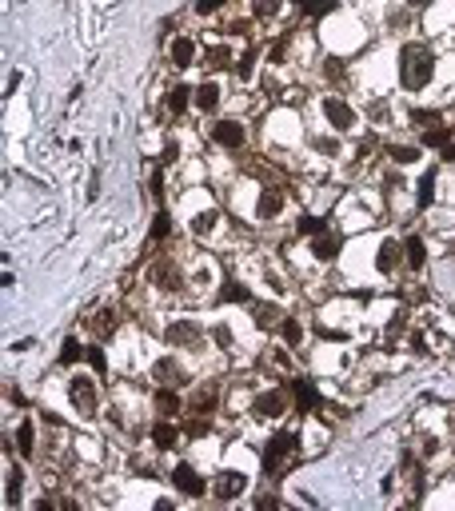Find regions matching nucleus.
I'll list each match as a JSON object with an SVG mask.
<instances>
[{
    "label": "nucleus",
    "instance_id": "f257e3e1",
    "mask_svg": "<svg viewBox=\"0 0 455 511\" xmlns=\"http://www.w3.org/2000/svg\"><path fill=\"white\" fill-rule=\"evenodd\" d=\"M432 72H435V60H432V52H428L423 45H404L399 48V84H404V88H411V92L428 88Z\"/></svg>",
    "mask_w": 455,
    "mask_h": 511
},
{
    "label": "nucleus",
    "instance_id": "f03ea898",
    "mask_svg": "<svg viewBox=\"0 0 455 511\" xmlns=\"http://www.w3.org/2000/svg\"><path fill=\"white\" fill-rule=\"evenodd\" d=\"M296 443L299 440L292 436V432H280V436L264 447V471H268V475H272V471H280V467H284V460H292V456H296Z\"/></svg>",
    "mask_w": 455,
    "mask_h": 511
},
{
    "label": "nucleus",
    "instance_id": "7ed1b4c3",
    "mask_svg": "<svg viewBox=\"0 0 455 511\" xmlns=\"http://www.w3.org/2000/svg\"><path fill=\"white\" fill-rule=\"evenodd\" d=\"M69 399H72V408H76L80 416H96V408H100L96 384H92V379H84V375H76V379L69 384Z\"/></svg>",
    "mask_w": 455,
    "mask_h": 511
},
{
    "label": "nucleus",
    "instance_id": "20e7f679",
    "mask_svg": "<svg viewBox=\"0 0 455 511\" xmlns=\"http://www.w3.org/2000/svg\"><path fill=\"white\" fill-rule=\"evenodd\" d=\"M164 340H168L172 348H196V344L204 340V327L196 324V320H176V324L164 327Z\"/></svg>",
    "mask_w": 455,
    "mask_h": 511
},
{
    "label": "nucleus",
    "instance_id": "39448f33",
    "mask_svg": "<svg viewBox=\"0 0 455 511\" xmlns=\"http://www.w3.org/2000/svg\"><path fill=\"white\" fill-rule=\"evenodd\" d=\"M323 116H328L332 128H340V132L356 128V112H352V104L340 100V96H323Z\"/></svg>",
    "mask_w": 455,
    "mask_h": 511
},
{
    "label": "nucleus",
    "instance_id": "423d86ee",
    "mask_svg": "<svg viewBox=\"0 0 455 511\" xmlns=\"http://www.w3.org/2000/svg\"><path fill=\"white\" fill-rule=\"evenodd\" d=\"M284 408H288V392H280V388H272V392H260L256 399H251V412H256L260 419L284 416Z\"/></svg>",
    "mask_w": 455,
    "mask_h": 511
},
{
    "label": "nucleus",
    "instance_id": "0eeeda50",
    "mask_svg": "<svg viewBox=\"0 0 455 511\" xmlns=\"http://www.w3.org/2000/svg\"><path fill=\"white\" fill-rule=\"evenodd\" d=\"M172 484L184 491V495H192V499H200L208 491V484L196 475V467H188V464H176V471H172Z\"/></svg>",
    "mask_w": 455,
    "mask_h": 511
},
{
    "label": "nucleus",
    "instance_id": "6e6552de",
    "mask_svg": "<svg viewBox=\"0 0 455 511\" xmlns=\"http://www.w3.org/2000/svg\"><path fill=\"white\" fill-rule=\"evenodd\" d=\"M244 488H248V475H244V471H220V475H216V484H212L216 499H236Z\"/></svg>",
    "mask_w": 455,
    "mask_h": 511
},
{
    "label": "nucleus",
    "instance_id": "1a4fd4ad",
    "mask_svg": "<svg viewBox=\"0 0 455 511\" xmlns=\"http://www.w3.org/2000/svg\"><path fill=\"white\" fill-rule=\"evenodd\" d=\"M340 248H343V240H340V232H332V228H323V232L312 240V256H316V260H336Z\"/></svg>",
    "mask_w": 455,
    "mask_h": 511
},
{
    "label": "nucleus",
    "instance_id": "9d476101",
    "mask_svg": "<svg viewBox=\"0 0 455 511\" xmlns=\"http://www.w3.org/2000/svg\"><path fill=\"white\" fill-rule=\"evenodd\" d=\"M292 395H296L299 412H312V408L323 403V399H319V388L312 384V379H296V384H292Z\"/></svg>",
    "mask_w": 455,
    "mask_h": 511
},
{
    "label": "nucleus",
    "instance_id": "9b49d317",
    "mask_svg": "<svg viewBox=\"0 0 455 511\" xmlns=\"http://www.w3.org/2000/svg\"><path fill=\"white\" fill-rule=\"evenodd\" d=\"M212 136H216V144H224V148H240V144H244V128H240L236 120H220V124L212 128Z\"/></svg>",
    "mask_w": 455,
    "mask_h": 511
},
{
    "label": "nucleus",
    "instance_id": "f8f14e48",
    "mask_svg": "<svg viewBox=\"0 0 455 511\" xmlns=\"http://www.w3.org/2000/svg\"><path fill=\"white\" fill-rule=\"evenodd\" d=\"M280 208H284V196H280L275 188H264L260 200H256V216H260V220H275Z\"/></svg>",
    "mask_w": 455,
    "mask_h": 511
},
{
    "label": "nucleus",
    "instance_id": "ddd939ff",
    "mask_svg": "<svg viewBox=\"0 0 455 511\" xmlns=\"http://www.w3.org/2000/svg\"><path fill=\"white\" fill-rule=\"evenodd\" d=\"M152 375H156L160 384H168V388H172V384H184V368L172 360V356L156 360V364H152Z\"/></svg>",
    "mask_w": 455,
    "mask_h": 511
},
{
    "label": "nucleus",
    "instance_id": "4468645a",
    "mask_svg": "<svg viewBox=\"0 0 455 511\" xmlns=\"http://www.w3.org/2000/svg\"><path fill=\"white\" fill-rule=\"evenodd\" d=\"M251 320H256V327L272 332V327L284 324V312H280V308H272V303H251Z\"/></svg>",
    "mask_w": 455,
    "mask_h": 511
},
{
    "label": "nucleus",
    "instance_id": "2eb2a0df",
    "mask_svg": "<svg viewBox=\"0 0 455 511\" xmlns=\"http://www.w3.org/2000/svg\"><path fill=\"white\" fill-rule=\"evenodd\" d=\"M404 260H408L411 272H419V268L428 264V244H423L419 236H408V244H404Z\"/></svg>",
    "mask_w": 455,
    "mask_h": 511
},
{
    "label": "nucleus",
    "instance_id": "dca6fc26",
    "mask_svg": "<svg viewBox=\"0 0 455 511\" xmlns=\"http://www.w3.org/2000/svg\"><path fill=\"white\" fill-rule=\"evenodd\" d=\"M168 52H172V64H176V68H188V64L196 60V45H192L188 36H176V40H172V48H168Z\"/></svg>",
    "mask_w": 455,
    "mask_h": 511
},
{
    "label": "nucleus",
    "instance_id": "f3484780",
    "mask_svg": "<svg viewBox=\"0 0 455 511\" xmlns=\"http://www.w3.org/2000/svg\"><path fill=\"white\" fill-rule=\"evenodd\" d=\"M180 408H184V403H180V395L172 392L168 384H164V388L156 392V412H160V416H180Z\"/></svg>",
    "mask_w": 455,
    "mask_h": 511
},
{
    "label": "nucleus",
    "instance_id": "a211bd4d",
    "mask_svg": "<svg viewBox=\"0 0 455 511\" xmlns=\"http://www.w3.org/2000/svg\"><path fill=\"white\" fill-rule=\"evenodd\" d=\"M196 108L200 112H216L220 108V84H200L196 88Z\"/></svg>",
    "mask_w": 455,
    "mask_h": 511
},
{
    "label": "nucleus",
    "instance_id": "6ab92c4d",
    "mask_svg": "<svg viewBox=\"0 0 455 511\" xmlns=\"http://www.w3.org/2000/svg\"><path fill=\"white\" fill-rule=\"evenodd\" d=\"M216 403H220V395L208 392V388H200V392L192 395V416H212V412H216Z\"/></svg>",
    "mask_w": 455,
    "mask_h": 511
},
{
    "label": "nucleus",
    "instance_id": "aec40b11",
    "mask_svg": "<svg viewBox=\"0 0 455 511\" xmlns=\"http://www.w3.org/2000/svg\"><path fill=\"white\" fill-rule=\"evenodd\" d=\"M180 268H176V264H172V260H160L156 264V284L160 288H180Z\"/></svg>",
    "mask_w": 455,
    "mask_h": 511
},
{
    "label": "nucleus",
    "instance_id": "412c9836",
    "mask_svg": "<svg viewBox=\"0 0 455 511\" xmlns=\"http://www.w3.org/2000/svg\"><path fill=\"white\" fill-rule=\"evenodd\" d=\"M395 264H399V244H395V240H384V244H380L376 268H380V272H395Z\"/></svg>",
    "mask_w": 455,
    "mask_h": 511
},
{
    "label": "nucleus",
    "instance_id": "4be33fe9",
    "mask_svg": "<svg viewBox=\"0 0 455 511\" xmlns=\"http://www.w3.org/2000/svg\"><path fill=\"white\" fill-rule=\"evenodd\" d=\"M176 436H180V432H176V423H168V419H160L156 427H152V443H156V447H172Z\"/></svg>",
    "mask_w": 455,
    "mask_h": 511
},
{
    "label": "nucleus",
    "instance_id": "5701e85b",
    "mask_svg": "<svg viewBox=\"0 0 455 511\" xmlns=\"http://www.w3.org/2000/svg\"><path fill=\"white\" fill-rule=\"evenodd\" d=\"M220 300H224V303H251V292L244 288V284L228 279V284H224V292H220Z\"/></svg>",
    "mask_w": 455,
    "mask_h": 511
},
{
    "label": "nucleus",
    "instance_id": "b1692460",
    "mask_svg": "<svg viewBox=\"0 0 455 511\" xmlns=\"http://www.w3.org/2000/svg\"><path fill=\"white\" fill-rule=\"evenodd\" d=\"M423 144H428V148H443V144H452V128H443V124L423 128Z\"/></svg>",
    "mask_w": 455,
    "mask_h": 511
},
{
    "label": "nucleus",
    "instance_id": "393cba45",
    "mask_svg": "<svg viewBox=\"0 0 455 511\" xmlns=\"http://www.w3.org/2000/svg\"><path fill=\"white\" fill-rule=\"evenodd\" d=\"M16 443H21V456H32V451H36V447H32V443H36V427H32L28 419L16 427Z\"/></svg>",
    "mask_w": 455,
    "mask_h": 511
},
{
    "label": "nucleus",
    "instance_id": "a878e982",
    "mask_svg": "<svg viewBox=\"0 0 455 511\" xmlns=\"http://www.w3.org/2000/svg\"><path fill=\"white\" fill-rule=\"evenodd\" d=\"M232 64V48L228 45H212L208 48V68H228Z\"/></svg>",
    "mask_w": 455,
    "mask_h": 511
},
{
    "label": "nucleus",
    "instance_id": "bb28decb",
    "mask_svg": "<svg viewBox=\"0 0 455 511\" xmlns=\"http://www.w3.org/2000/svg\"><path fill=\"white\" fill-rule=\"evenodd\" d=\"M188 96H196V92H192V88H184V84H176V88L168 92V108H172L176 116H180L184 108H188Z\"/></svg>",
    "mask_w": 455,
    "mask_h": 511
},
{
    "label": "nucleus",
    "instance_id": "cd10ccee",
    "mask_svg": "<svg viewBox=\"0 0 455 511\" xmlns=\"http://www.w3.org/2000/svg\"><path fill=\"white\" fill-rule=\"evenodd\" d=\"M387 156H391L395 164H411L415 156H419V148H411V144H391V148H387Z\"/></svg>",
    "mask_w": 455,
    "mask_h": 511
},
{
    "label": "nucleus",
    "instance_id": "c85d7f7f",
    "mask_svg": "<svg viewBox=\"0 0 455 511\" xmlns=\"http://www.w3.org/2000/svg\"><path fill=\"white\" fill-rule=\"evenodd\" d=\"M216 220H220V212H200V216L192 220V232H196V236H208L212 228H216Z\"/></svg>",
    "mask_w": 455,
    "mask_h": 511
},
{
    "label": "nucleus",
    "instance_id": "c756f323",
    "mask_svg": "<svg viewBox=\"0 0 455 511\" xmlns=\"http://www.w3.org/2000/svg\"><path fill=\"white\" fill-rule=\"evenodd\" d=\"M21 491H24V471L12 467L8 471V503H21Z\"/></svg>",
    "mask_w": 455,
    "mask_h": 511
},
{
    "label": "nucleus",
    "instance_id": "7c9ffc66",
    "mask_svg": "<svg viewBox=\"0 0 455 511\" xmlns=\"http://www.w3.org/2000/svg\"><path fill=\"white\" fill-rule=\"evenodd\" d=\"M435 196V172H428L423 180H419V192H415V200H419V208H428Z\"/></svg>",
    "mask_w": 455,
    "mask_h": 511
},
{
    "label": "nucleus",
    "instance_id": "2f4dec72",
    "mask_svg": "<svg viewBox=\"0 0 455 511\" xmlns=\"http://www.w3.org/2000/svg\"><path fill=\"white\" fill-rule=\"evenodd\" d=\"M284 8V0H251V12L260 16V21H268V16H275Z\"/></svg>",
    "mask_w": 455,
    "mask_h": 511
},
{
    "label": "nucleus",
    "instance_id": "473e14b6",
    "mask_svg": "<svg viewBox=\"0 0 455 511\" xmlns=\"http://www.w3.org/2000/svg\"><path fill=\"white\" fill-rule=\"evenodd\" d=\"M172 232V216L168 212H156V220H152V240H168Z\"/></svg>",
    "mask_w": 455,
    "mask_h": 511
},
{
    "label": "nucleus",
    "instance_id": "72a5a7b5",
    "mask_svg": "<svg viewBox=\"0 0 455 511\" xmlns=\"http://www.w3.org/2000/svg\"><path fill=\"white\" fill-rule=\"evenodd\" d=\"M80 356H88V348H80L76 340H64V348H60V364H76Z\"/></svg>",
    "mask_w": 455,
    "mask_h": 511
},
{
    "label": "nucleus",
    "instance_id": "f704fd0d",
    "mask_svg": "<svg viewBox=\"0 0 455 511\" xmlns=\"http://www.w3.org/2000/svg\"><path fill=\"white\" fill-rule=\"evenodd\" d=\"M208 427H212V423H208V416H196V419H188V423H184V436L200 440V436H208Z\"/></svg>",
    "mask_w": 455,
    "mask_h": 511
},
{
    "label": "nucleus",
    "instance_id": "c9c22d12",
    "mask_svg": "<svg viewBox=\"0 0 455 511\" xmlns=\"http://www.w3.org/2000/svg\"><path fill=\"white\" fill-rule=\"evenodd\" d=\"M280 332H284V340H288V344H299V340H304V327H299L296 320H288V316H284Z\"/></svg>",
    "mask_w": 455,
    "mask_h": 511
},
{
    "label": "nucleus",
    "instance_id": "e433bc0d",
    "mask_svg": "<svg viewBox=\"0 0 455 511\" xmlns=\"http://www.w3.org/2000/svg\"><path fill=\"white\" fill-rule=\"evenodd\" d=\"M299 232H304V236H319V232H323V224H319L316 216H304V220H299Z\"/></svg>",
    "mask_w": 455,
    "mask_h": 511
},
{
    "label": "nucleus",
    "instance_id": "4c0bfd02",
    "mask_svg": "<svg viewBox=\"0 0 455 511\" xmlns=\"http://www.w3.org/2000/svg\"><path fill=\"white\" fill-rule=\"evenodd\" d=\"M411 120H415V124H423V128L439 124V116H435V112H428V108H415V112H411Z\"/></svg>",
    "mask_w": 455,
    "mask_h": 511
},
{
    "label": "nucleus",
    "instance_id": "58836bf2",
    "mask_svg": "<svg viewBox=\"0 0 455 511\" xmlns=\"http://www.w3.org/2000/svg\"><path fill=\"white\" fill-rule=\"evenodd\" d=\"M96 332H100V336L116 332V312H100V324H96Z\"/></svg>",
    "mask_w": 455,
    "mask_h": 511
},
{
    "label": "nucleus",
    "instance_id": "ea45409f",
    "mask_svg": "<svg viewBox=\"0 0 455 511\" xmlns=\"http://www.w3.org/2000/svg\"><path fill=\"white\" fill-rule=\"evenodd\" d=\"M336 8V0H312V8H308V16H328Z\"/></svg>",
    "mask_w": 455,
    "mask_h": 511
},
{
    "label": "nucleus",
    "instance_id": "a19ab883",
    "mask_svg": "<svg viewBox=\"0 0 455 511\" xmlns=\"http://www.w3.org/2000/svg\"><path fill=\"white\" fill-rule=\"evenodd\" d=\"M88 364L96 368V372H104V368H108V360H104V351H100V348H88Z\"/></svg>",
    "mask_w": 455,
    "mask_h": 511
},
{
    "label": "nucleus",
    "instance_id": "79ce46f5",
    "mask_svg": "<svg viewBox=\"0 0 455 511\" xmlns=\"http://www.w3.org/2000/svg\"><path fill=\"white\" fill-rule=\"evenodd\" d=\"M251 64H256V56H251V52H244V60L236 64V72H240V80H248V76H251Z\"/></svg>",
    "mask_w": 455,
    "mask_h": 511
},
{
    "label": "nucleus",
    "instance_id": "37998d69",
    "mask_svg": "<svg viewBox=\"0 0 455 511\" xmlns=\"http://www.w3.org/2000/svg\"><path fill=\"white\" fill-rule=\"evenodd\" d=\"M220 4H224V0H196V12H216V8H220Z\"/></svg>",
    "mask_w": 455,
    "mask_h": 511
},
{
    "label": "nucleus",
    "instance_id": "c03bdc74",
    "mask_svg": "<svg viewBox=\"0 0 455 511\" xmlns=\"http://www.w3.org/2000/svg\"><path fill=\"white\" fill-rule=\"evenodd\" d=\"M212 340H216L220 348H228V344H232V332H228V327H216V332H212Z\"/></svg>",
    "mask_w": 455,
    "mask_h": 511
},
{
    "label": "nucleus",
    "instance_id": "a18cd8bd",
    "mask_svg": "<svg viewBox=\"0 0 455 511\" xmlns=\"http://www.w3.org/2000/svg\"><path fill=\"white\" fill-rule=\"evenodd\" d=\"M256 508H260V511H268V508H280V495H260V499H256Z\"/></svg>",
    "mask_w": 455,
    "mask_h": 511
},
{
    "label": "nucleus",
    "instance_id": "49530a36",
    "mask_svg": "<svg viewBox=\"0 0 455 511\" xmlns=\"http://www.w3.org/2000/svg\"><path fill=\"white\" fill-rule=\"evenodd\" d=\"M439 152H443V160H447V164H455V144H443Z\"/></svg>",
    "mask_w": 455,
    "mask_h": 511
},
{
    "label": "nucleus",
    "instance_id": "de8ad7c7",
    "mask_svg": "<svg viewBox=\"0 0 455 511\" xmlns=\"http://www.w3.org/2000/svg\"><path fill=\"white\" fill-rule=\"evenodd\" d=\"M292 4H296V8H304V12H308V8H312V0H292Z\"/></svg>",
    "mask_w": 455,
    "mask_h": 511
},
{
    "label": "nucleus",
    "instance_id": "09e8293b",
    "mask_svg": "<svg viewBox=\"0 0 455 511\" xmlns=\"http://www.w3.org/2000/svg\"><path fill=\"white\" fill-rule=\"evenodd\" d=\"M411 4H415V8H423V4H432V0H411Z\"/></svg>",
    "mask_w": 455,
    "mask_h": 511
}]
</instances>
